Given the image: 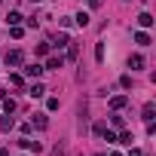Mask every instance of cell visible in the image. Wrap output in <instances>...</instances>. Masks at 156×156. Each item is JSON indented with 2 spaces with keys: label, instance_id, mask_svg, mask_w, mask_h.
<instances>
[{
  "label": "cell",
  "instance_id": "1",
  "mask_svg": "<svg viewBox=\"0 0 156 156\" xmlns=\"http://www.w3.org/2000/svg\"><path fill=\"white\" fill-rule=\"evenodd\" d=\"M6 64H9V67H16V64H22V52H19V49H12V52H6Z\"/></svg>",
  "mask_w": 156,
  "mask_h": 156
},
{
  "label": "cell",
  "instance_id": "2",
  "mask_svg": "<svg viewBox=\"0 0 156 156\" xmlns=\"http://www.w3.org/2000/svg\"><path fill=\"white\" fill-rule=\"evenodd\" d=\"M19 144H22L25 150H34V153H40V150H43V147H40V141H31V138H22Z\"/></svg>",
  "mask_w": 156,
  "mask_h": 156
},
{
  "label": "cell",
  "instance_id": "3",
  "mask_svg": "<svg viewBox=\"0 0 156 156\" xmlns=\"http://www.w3.org/2000/svg\"><path fill=\"white\" fill-rule=\"evenodd\" d=\"M28 95H31V98H43V95H46V86H43V83H34Z\"/></svg>",
  "mask_w": 156,
  "mask_h": 156
},
{
  "label": "cell",
  "instance_id": "4",
  "mask_svg": "<svg viewBox=\"0 0 156 156\" xmlns=\"http://www.w3.org/2000/svg\"><path fill=\"white\" fill-rule=\"evenodd\" d=\"M126 101H129L126 95H113V98H110V107H113V110H122V107H126Z\"/></svg>",
  "mask_w": 156,
  "mask_h": 156
},
{
  "label": "cell",
  "instance_id": "5",
  "mask_svg": "<svg viewBox=\"0 0 156 156\" xmlns=\"http://www.w3.org/2000/svg\"><path fill=\"white\" fill-rule=\"evenodd\" d=\"M31 122H34L37 129H46V126H49V119H46V113H34V116H31Z\"/></svg>",
  "mask_w": 156,
  "mask_h": 156
},
{
  "label": "cell",
  "instance_id": "6",
  "mask_svg": "<svg viewBox=\"0 0 156 156\" xmlns=\"http://www.w3.org/2000/svg\"><path fill=\"white\" fill-rule=\"evenodd\" d=\"M135 43H138V46H150V34H147V31H138V34H135Z\"/></svg>",
  "mask_w": 156,
  "mask_h": 156
},
{
  "label": "cell",
  "instance_id": "7",
  "mask_svg": "<svg viewBox=\"0 0 156 156\" xmlns=\"http://www.w3.org/2000/svg\"><path fill=\"white\" fill-rule=\"evenodd\" d=\"M129 67H132V70H141V67H144V55H132V58H129Z\"/></svg>",
  "mask_w": 156,
  "mask_h": 156
},
{
  "label": "cell",
  "instance_id": "8",
  "mask_svg": "<svg viewBox=\"0 0 156 156\" xmlns=\"http://www.w3.org/2000/svg\"><path fill=\"white\" fill-rule=\"evenodd\" d=\"M138 25H141V28H150V25H153V16H150V12H141V16H138Z\"/></svg>",
  "mask_w": 156,
  "mask_h": 156
},
{
  "label": "cell",
  "instance_id": "9",
  "mask_svg": "<svg viewBox=\"0 0 156 156\" xmlns=\"http://www.w3.org/2000/svg\"><path fill=\"white\" fill-rule=\"evenodd\" d=\"M40 73H43L40 64H28V67H25V76H40Z\"/></svg>",
  "mask_w": 156,
  "mask_h": 156
},
{
  "label": "cell",
  "instance_id": "10",
  "mask_svg": "<svg viewBox=\"0 0 156 156\" xmlns=\"http://www.w3.org/2000/svg\"><path fill=\"white\" fill-rule=\"evenodd\" d=\"M61 64H64V58H61V55H58V58H49V61H46V67H49V70H58Z\"/></svg>",
  "mask_w": 156,
  "mask_h": 156
},
{
  "label": "cell",
  "instance_id": "11",
  "mask_svg": "<svg viewBox=\"0 0 156 156\" xmlns=\"http://www.w3.org/2000/svg\"><path fill=\"white\" fill-rule=\"evenodd\" d=\"M76 25L86 28V25H89V12H76Z\"/></svg>",
  "mask_w": 156,
  "mask_h": 156
},
{
  "label": "cell",
  "instance_id": "12",
  "mask_svg": "<svg viewBox=\"0 0 156 156\" xmlns=\"http://www.w3.org/2000/svg\"><path fill=\"white\" fill-rule=\"evenodd\" d=\"M6 22H9V25H19V22H22V12H16V9H12V12L6 16Z\"/></svg>",
  "mask_w": 156,
  "mask_h": 156
},
{
  "label": "cell",
  "instance_id": "13",
  "mask_svg": "<svg viewBox=\"0 0 156 156\" xmlns=\"http://www.w3.org/2000/svg\"><path fill=\"white\" fill-rule=\"evenodd\" d=\"M55 46H58V49H61V46H70V37H64V34H58V37H55Z\"/></svg>",
  "mask_w": 156,
  "mask_h": 156
},
{
  "label": "cell",
  "instance_id": "14",
  "mask_svg": "<svg viewBox=\"0 0 156 156\" xmlns=\"http://www.w3.org/2000/svg\"><path fill=\"white\" fill-rule=\"evenodd\" d=\"M95 58H98V61H104V43H98V46H95Z\"/></svg>",
  "mask_w": 156,
  "mask_h": 156
},
{
  "label": "cell",
  "instance_id": "15",
  "mask_svg": "<svg viewBox=\"0 0 156 156\" xmlns=\"http://www.w3.org/2000/svg\"><path fill=\"white\" fill-rule=\"evenodd\" d=\"M144 119H147V122H153V104H147V107H144Z\"/></svg>",
  "mask_w": 156,
  "mask_h": 156
},
{
  "label": "cell",
  "instance_id": "16",
  "mask_svg": "<svg viewBox=\"0 0 156 156\" xmlns=\"http://www.w3.org/2000/svg\"><path fill=\"white\" fill-rule=\"evenodd\" d=\"M116 141H119V144H132V132H122Z\"/></svg>",
  "mask_w": 156,
  "mask_h": 156
},
{
  "label": "cell",
  "instance_id": "17",
  "mask_svg": "<svg viewBox=\"0 0 156 156\" xmlns=\"http://www.w3.org/2000/svg\"><path fill=\"white\" fill-rule=\"evenodd\" d=\"M9 83L12 86H22V73H9Z\"/></svg>",
  "mask_w": 156,
  "mask_h": 156
},
{
  "label": "cell",
  "instance_id": "18",
  "mask_svg": "<svg viewBox=\"0 0 156 156\" xmlns=\"http://www.w3.org/2000/svg\"><path fill=\"white\" fill-rule=\"evenodd\" d=\"M129 156H144V150H138V147H135V150H132Z\"/></svg>",
  "mask_w": 156,
  "mask_h": 156
},
{
  "label": "cell",
  "instance_id": "19",
  "mask_svg": "<svg viewBox=\"0 0 156 156\" xmlns=\"http://www.w3.org/2000/svg\"><path fill=\"white\" fill-rule=\"evenodd\" d=\"M52 156H64V150H61V147H55V153H52Z\"/></svg>",
  "mask_w": 156,
  "mask_h": 156
},
{
  "label": "cell",
  "instance_id": "20",
  "mask_svg": "<svg viewBox=\"0 0 156 156\" xmlns=\"http://www.w3.org/2000/svg\"><path fill=\"white\" fill-rule=\"evenodd\" d=\"M89 6H101V0H89Z\"/></svg>",
  "mask_w": 156,
  "mask_h": 156
},
{
  "label": "cell",
  "instance_id": "21",
  "mask_svg": "<svg viewBox=\"0 0 156 156\" xmlns=\"http://www.w3.org/2000/svg\"><path fill=\"white\" fill-rule=\"evenodd\" d=\"M0 156H9V153H6V150H0Z\"/></svg>",
  "mask_w": 156,
  "mask_h": 156
},
{
  "label": "cell",
  "instance_id": "22",
  "mask_svg": "<svg viewBox=\"0 0 156 156\" xmlns=\"http://www.w3.org/2000/svg\"><path fill=\"white\" fill-rule=\"evenodd\" d=\"M31 3H40V0H31Z\"/></svg>",
  "mask_w": 156,
  "mask_h": 156
},
{
  "label": "cell",
  "instance_id": "23",
  "mask_svg": "<svg viewBox=\"0 0 156 156\" xmlns=\"http://www.w3.org/2000/svg\"><path fill=\"white\" fill-rule=\"evenodd\" d=\"M95 156H104V153H95Z\"/></svg>",
  "mask_w": 156,
  "mask_h": 156
}]
</instances>
